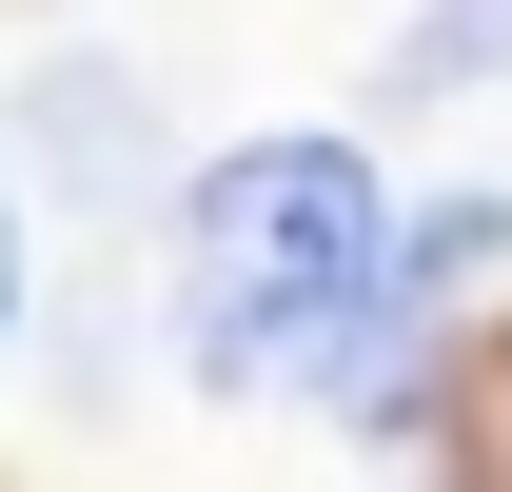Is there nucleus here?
Returning <instances> with one entry per match:
<instances>
[{
  "instance_id": "1",
  "label": "nucleus",
  "mask_w": 512,
  "mask_h": 492,
  "mask_svg": "<svg viewBox=\"0 0 512 492\" xmlns=\"http://www.w3.org/2000/svg\"><path fill=\"white\" fill-rule=\"evenodd\" d=\"M394 256V197L355 138H237L178 178V355L217 394H276V335Z\"/></svg>"
},
{
  "instance_id": "2",
  "label": "nucleus",
  "mask_w": 512,
  "mask_h": 492,
  "mask_svg": "<svg viewBox=\"0 0 512 492\" xmlns=\"http://www.w3.org/2000/svg\"><path fill=\"white\" fill-rule=\"evenodd\" d=\"M20 138H40V178H79V197H138V79H119V60L20 79Z\"/></svg>"
},
{
  "instance_id": "4",
  "label": "nucleus",
  "mask_w": 512,
  "mask_h": 492,
  "mask_svg": "<svg viewBox=\"0 0 512 492\" xmlns=\"http://www.w3.org/2000/svg\"><path fill=\"white\" fill-rule=\"evenodd\" d=\"M40 315V237H20V197H0V335Z\"/></svg>"
},
{
  "instance_id": "3",
  "label": "nucleus",
  "mask_w": 512,
  "mask_h": 492,
  "mask_svg": "<svg viewBox=\"0 0 512 492\" xmlns=\"http://www.w3.org/2000/svg\"><path fill=\"white\" fill-rule=\"evenodd\" d=\"M512 79V0H414V40H394V99H473Z\"/></svg>"
}]
</instances>
